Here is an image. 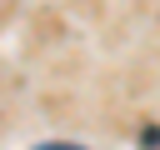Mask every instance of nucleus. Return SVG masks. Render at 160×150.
<instances>
[{
	"label": "nucleus",
	"mask_w": 160,
	"mask_h": 150,
	"mask_svg": "<svg viewBox=\"0 0 160 150\" xmlns=\"http://www.w3.org/2000/svg\"><path fill=\"white\" fill-rule=\"evenodd\" d=\"M40 150H75V145H40Z\"/></svg>",
	"instance_id": "1"
}]
</instances>
